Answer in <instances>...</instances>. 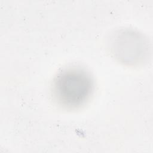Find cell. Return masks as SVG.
Listing matches in <instances>:
<instances>
[{
	"mask_svg": "<svg viewBox=\"0 0 153 153\" xmlns=\"http://www.w3.org/2000/svg\"><path fill=\"white\" fill-rule=\"evenodd\" d=\"M90 76L81 69L69 68L61 72L53 84V95L62 106L73 109L83 105L93 90Z\"/></svg>",
	"mask_w": 153,
	"mask_h": 153,
	"instance_id": "cell-1",
	"label": "cell"
}]
</instances>
